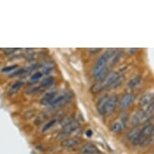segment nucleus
<instances>
[{
    "label": "nucleus",
    "mask_w": 154,
    "mask_h": 154,
    "mask_svg": "<svg viewBox=\"0 0 154 154\" xmlns=\"http://www.w3.org/2000/svg\"><path fill=\"white\" fill-rule=\"evenodd\" d=\"M154 140V132L152 135H150L149 137H147L146 139L144 140V141L142 142L141 143V146L143 147H145V146H148V145H149V144H151L152 142Z\"/></svg>",
    "instance_id": "obj_18"
},
{
    "label": "nucleus",
    "mask_w": 154,
    "mask_h": 154,
    "mask_svg": "<svg viewBox=\"0 0 154 154\" xmlns=\"http://www.w3.org/2000/svg\"><path fill=\"white\" fill-rule=\"evenodd\" d=\"M118 102H119V99H118V96L116 94H113V95L109 96V99L107 100V102H106V106H105L103 116H109V115H111L115 111Z\"/></svg>",
    "instance_id": "obj_2"
},
{
    "label": "nucleus",
    "mask_w": 154,
    "mask_h": 154,
    "mask_svg": "<svg viewBox=\"0 0 154 154\" xmlns=\"http://www.w3.org/2000/svg\"><path fill=\"white\" fill-rule=\"evenodd\" d=\"M53 83V77H47L41 82V86L43 87H48Z\"/></svg>",
    "instance_id": "obj_17"
},
{
    "label": "nucleus",
    "mask_w": 154,
    "mask_h": 154,
    "mask_svg": "<svg viewBox=\"0 0 154 154\" xmlns=\"http://www.w3.org/2000/svg\"><path fill=\"white\" fill-rule=\"evenodd\" d=\"M55 123H56V119H52V120H50V121H48V123L45 124V125L44 126L43 131H47V130H48L49 128H51L55 124Z\"/></svg>",
    "instance_id": "obj_23"
},
{
    "label": "nucleus",
    "mask_w": 154,
    "mask_h": 154,
    "mask_svg": "<svg viewBox=\"0 0 154 154\" xmlns=\"http://www.w3.org/2000/svg\"><path fill=\"white\" fill-rule=\"evenodd\" d=\"M109 96L107 94H105L104 96L101 97L100 99L98 102V104H97V109H98V111L99 113L103 116L104 110H105V106H106V102L108 100Z\"/></svg>",
    "instance_id": "obj_9"
},
{
    "label": "nucleus",
    "mask_w": 154,
    "mask_h": 154,
    "mask_svg": "<svg viewBox=\"0 0 154 154\" xmlns=\"http://www.w3.org/2000/svg\"><path fill=\"white\" fill-rule=\"evenodd\" d=\"M79 122L73 120L68 125L64 127L61 132L58 134V137L59 138H65V137H68L71 133H73V131H76L77 129L79 128Z\"/></svg>",
    "instance_id": "obj_3"
},
{
    "label": "nucleus",
    "mask_w": 154,
    "mask_h": 154,
    "mask_svg": "<svg viewBox=\"0 0 154 154\" xmlns=\"http://www.w3.org/2000/svg\"><path fill=\"white\" fill-rule=\"evenodd\" d=\"M15 50H16V48H8V49H6L5 53L6 54H10V53L15 52Z\"/></svg>",
    "instance_id": "obj_26"
},
{
    "label": "nucleus",
    "mask_w": 154,
    "mask_h": 154,
    "mask_svg": "<svg viewBox=\"0 0 154 154\" xmlns=\"http://www.w3.org/2000/svg\"><path fill=\"white\" fill-rule=\"evenodd\" d=\"M140 82H141V77L140 75L136 76V77H134L133 79H131L129 82L128 83V86L130 89H134L136 88L140 83Z\"/></svg>",
    "instance_id": "obj_13"
},
{
    "label": "nucleus",
    "mask_w": 154,
    "mask_h": 154,
    "mask_svg": "<svg viewBox=\"0 0 154 154\" xmlns=\"http://www.w3.org/2000/svg\"><path fill=\"white\" fill-rule=\"evenodd\" d=\"M153 111H154V101H152L151 102L149 105H148L146 110L144 111V114H145V116H150V115L153 112Z\"/></svg>",
    "instance_id": "obj_19"
},
{
    "label": "nucleus",
    "mask_w": 154,
    "mask_h": 154,
    "mask_svg": "<svg viewBox=\"0 0 154 154\" xmlns=\"http://www.w3.org/2000/svg\"><path fill=\"white\" fill-rule=\"evenodd\" d=\"M42 77V73L41 72H36L31 77V81H37Z\"/></svg>",
    "instance_id": "obj_25"
},
{
    "label": "nucleus",
    "mask_w": 154,
    "mask_h": 154,
    "mask_svg": "<svg viewBox=\"0 0 154 154\" xmlns=\"http://www.w3.org/2000/svg\"><path fill=\"white\" fill-rule=\"evenodd\" d=\"M134 96L131 94H126L123 97L119 102V107L122 110H125L133 102Z\"/></svg>",
    "instance_id": "obj_7"
},
{
    "label": "nucleus",
    "mask_w": 154,
    "mask_h": 154,
    "mask_svg": "<svg viewBox=\"0 0 154 154\" xmlns=\"http://www.w3.org/2000/svg\"><path fill=\"white\" fill-rule=\"evenodd\" d=\"M146 117L144 111H137V113L133 115V116L131 118V124L133 126H137L143 121V119Z\"/></svg>",
    "instance_id": "obj_8"
},
{
    "label": "nucleus",
    "mask_w": 154,
    "mask_h": 154,
    "mask_svg": "<svg viewBox=\"0 0 154 154\" xmlns=\"http://www.w3.org/2000/svg\"><path fill=\"white\" fill-rule=\"evenodd\" d=\"M139 131H138L137 129H133V130H131V131L128 134V139L131 141V140H132L135 137H137V135H138Z\"/></svg>",
    "instance_id": "obj_21"
},
{
    "label": "nucleus",
    "mask_w": 154,
    "mask_h": 154,
    "mask_svg": "<svg viewBox=\"0 0 154 154\" xmlns=\"http://www.w3.org/2000/svg\"><path fill=\"white\" fill-rule=\"evenodd\" d=\"M154 99V94L148 93L146 94H144L143 97H141V99H140V105L142 106L149 105L151 102H152Z\"/></svg>",
    "instance_id": "obj_10"
},
{
    "label": "nucleus",
    "mask_w": 154,
    "mask_h": 154,
    "mask_svg": "<svg viewBox=\"0 0 154 154\" xmlns=\"http://www.w3.org/2000/svg\"><path fill=\"white\" fill-rule=\"evenodd\" d=\"M24 73H26L25 69H17V70H15L14 73H11V74L10 75V78L16 77V76H21V75H23Z\"/></svg>",
    "instance_id": "obj_22"
},
{
    "label": "nucleus",
    "mask_w": 154,
    "mask_h": 154,
    "mask_svg": "<svg viewBox=\"0 0 154 154\" xmlns=\"http://www.w3.org/2000/svg\"><path fill=\"white\" fill-rule=\"evenodd\" d=\"M109 74V67L107 66L106 68H105L103 70H102L99 73H98L97 75L94 76V79L96 82H102L103 81L104 79H106V77Z\"/></svg>",
    "instance_id": "obj_11"
},
{
    "label": "nucleus",
    "mask_w": 154,
    "mask_h": 154,
    "mask_svg": "<svg viewBox=\"0 0 154 154\" xmlns=\"http://www.w3.org/2000/svg\"><path fill=\"white\" fill-rule=\"evenodd\" d=\"M23 86V82H20V81L15 82V83L11 86L10 90H9V92H8L9 95H13L14 94L16 93V92H17V91H19V90H20V89Z\"/></svg>",
    "instance_id": "obj_12"
},
{
    "label": "nucleus",
    "mask_w": 154,
    "mask_h": 154,
    "mask_svg": "<svg viewBox=\"0 0 154 154\" xmlns=\"http://www.w3.org/2000/svg\"><path fill=\"white\" fill-rule=\"evenodd\" d=\"M124 76L122 75V74L121 75L119 74V76L117 78L115 82L112 84V86H111V88H116V87H118V86L122 83V82L124 81Z\"/></svg>",
    "instance_id": "obj_20"
},
{
    "label": "nucleus",
    "mask_w": 154,
    "mask_h": 154,
    "mask_svg": "<svg viewBox=\"0 0 154 154\" xmlns=\"http://www.w3.org/2000/svg\"><path fill=\"white\" fill-rule=\"evenodd\" d=\"M116 52L113 50H108L106 51L103 55H102L100 57V58L97 61V62L94 65V76H96L102 70H103L104 69L107 67L106 65H107V62L109 61V59L111 58V56L113 55Z\"/></svg>",
    "instance_id": "obj_1"
},
{
    "label": "nucleus",
    "mask_w": 154,
    "mask_h": 154,
    "mask_svg": "<svg viewBox=\"0 0 154 154\" xmlns=\"http://www.w3.org/2000/svg\"><path fill=\"white\" fill-rule=\"evenodd\" d=\"M80 143H81L80 139L73 137V138H69V139L64 140L63 141L61 142V146L66 149H73V148L79 146Z\"/></svg>",
    "instance_id": "obj_5"
},
{
    "label": "nucleus",
    "mask_w": 154,
    "mask_h": 154,
    "mask_svg": "<svg viewBox=\"0 0 154 154\" xmlns=\"http://www.w3.org/2000/svg\"><path fill=\"white\" fill-rule=\"evenodd\" d=\"M123 129H124V124H120L119 122L114 123L113 125L111 126V130H112L114 132H116V133H118L119 131H121Z\"/></svg>",
    "instance_id": "obj_16"
},
{
    "label": "nucleus",
    "mask_w": 154,
    "mask_h": 154,
    "mask_svg": "<svg viewBox=\"0 0 154 154\" xmlns=\"http://www.w3.org/2000/svg\"><path fill=\"white\" fill-rule=\"evenodd\" d=\"M54 99H55V93L54 92H50V93L47 94L43 99H41V103L43 105H47V104L51 103Z\"/></svg>",
    "instance_id": "obj_14"
},
{
    "label": "nucleus",
    "mask_w": 154,
    "mask_h": 154,
    "mask_svg": "<svg viewBox=\"0 0 154 154\" xmlns=\"http://www.w3.org/2000/svg\"><path fill=\"white\" fill-rule=\"evenodd\" d=\"M81 154H100L99 149L91 143H86L80 148Z\"/></svg>",
    "instance_id": "obj_4"
},
{
    "label": "nucleus",
    "mask_w": 154,
    "mask_h": 154,
    "mask_svg": "<svg viewBox=\"0 0 154 154\" xmlns=\"http://www.w3.org/2000/svg\"><path fill=\"white\" fill-rule=\"evenodd\" d=\"M122 53L120 52H116L114 53L113 55L111 56V57L109 59V61H110V67L113 66L115 64H116L119 61V59L121 57Z\"/></svg>",
    "instance_id": "obj_15"
},
{
    "label": "nucleus",
    "mask_w": 154,
    "mask_h": 154,
    "mask_svg": "<svg viewBox=\"0 0 154 154\" xmlns=\"http://www.w3.org/2000/svg\"><path fill=\"white\" fill-rule=\"evenodd\" d=\"M100 50V48H91L90 51L91 52H98V51Z\"/></svg>",
    "instance_id": "obj_28"
},
{
    "label": "nucleus",
    "mask_w": 154,
    "mask_h": 154,
    "mask_svg": "<svg viewBox=\"0 0 154 154\" xmlns=\"http://www.w3.org/2000/svg\"><path fill=\"white\" fill-rule=\"evenodd\" d=\"M17 67H18V65H12V66H7V67L3 68L2 72H3V73H6V72H10V71H12L14 70V69H15Z\"/></svg>",
    "instance_id": "obj_24"
},
{
    "label": "nucleus",
    "mask_w": 154,
    "mask_h": 154,
    "mask_svg": "<svg viewBox=\"0 0 154 154\" xmlns=\"http://www.w3.org/2000/svg\"><path fill=\"white\" fill-rule=\"evenodd\" d=\"M86 134L87 137H91V136H92V131H91V130L89 129V130H87V131H86Z\"/></svg>",
    "instance_id": "obj_27"
},
{
    "label": "nucleus",
    "mask_w": 154,
    "mask_h": 154,
    "mask_svg": "<svg viewBox=\"0 0 154 154\" xmlns=\"http://www.w3.org/2000/svg\"><path fill=\"white\" fill-rule=\"evenodd\" d=\"M69 99H70L69 94H63V95L59 96L57 98H55L50 104L53 106H61L67 103Z\"/></svg>",
    "instance_id": "obj_6"
}]
</instances>
